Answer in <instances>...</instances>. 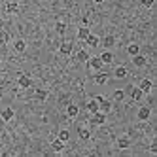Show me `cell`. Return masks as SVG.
<instances>
[{
    "label": "cell",
    "mask_w": 157,
    "mask_h": 157,
    "mask_svg": "<svg viewBox=\"0 0 157 157\" xmlns=\"http://www.w3.org/2000/svg\"><path fill=\"white\" fill-rule=\"evenodd\" d=\"M59 138H61L63 142H68V138H70V132L66 131V129H61V131H59Z\"/></svg>",
    "instance_id": "cell-27"
},
{
    "label": "cell",
    "mask_w": 157,
    "mask_h": 157,
    "mask_svg": "<svg viewBox=\"0 0 157 157\" xmlns=\"http://www.w3.org/2000/svg\"><path fill=\"white\" fill-rule=\"evenodd\" d=\"M127 53L131 55V57H132V55H136V53H140V46H138V44H131V46L127 48Z\"/></svg>",
    "instance_id": "cell-23"
},
{
    "label": "cell",
    "mask_w": 157,
    "mask_h": 157,
    "mask_svg": "<svg viewBox=\"0 0 157 157\" xmlns=\"http://www.w3.org/2000/svg\"><path fill=\"white\" fill-rule=\"evenodd\" d=\"M132 63H134V66H144L146 64V57L140 55V53H136V55H132Z\"/></svg>",
    "instance_id": "cell-17"
},
{
    "label": "cell",
    "mask_w": 157,
    "mask_h": 157,
    "mask_svg": "<svg viewBox=\"0 0 157 157\" xmlns=\"http://www.w3.org/2000/svg\"><path fill=\"white\" fill-rule=\"evenodd\" d=\"M17 85L21 87V89H29L30 85H32V80H30V78L29 76H19V80H17Z\"/></svg>",
    "instance_id": "cell-3"
},
{
    "label": "cell",
    "mask_w": 157,
    "mask_h": 157,
    "mask_svg": "<svg viewBox=\"0 0 157 157\" xmlns=\"http://www.w3.org/2000/svg\"><path fill=\"white\" fill-rule=\"evenodd\" d=\"M13 116H15L13 108H4L2 112H0V117H2L4 121H12V119H13Z\"/></svg>",
    "instance_id": "cell-4"
},
{
    "label": "cell",
    "mask_w": 157,
    "mask_h": 157,
    "mask_svg": "<svg viewBox=\"0 0 157 157\" xmlns=\"http://www.w3.org/2000/svg\"><path fill=\"white\" fill-rule=\"evenodd\" d=\"M123 98H125V91H121V89H116V91H114V100H116V102H121Z\"/></svg>",
    "instance_id": "cell-24"
},
{
    "label": "cell",
    "mask_w": 157,
    "mask_h": 157,
    "mask_svg": "<svg viewBox=\"0 0 157 157\" xmlns=\"http://www.w3.org/2000/svg\"><path fill=\"white\" fill-rule=\"evenodd\" d=\"M89 34H91V30H89L85 25L83 27H80V29H78V38H80V40H85Z\"/></svg>",
    "instance_id": "cell-18"
},
{
    "label": "cell",
    "mask_w": 157,
    "mask_h": 157,
    "mask_svg": "<svg viewBox=\"0 0 157 157\" xmlns=\"http://www.w3.org/2000/svg\"><path fill=\"white\" fill-rule=\"evenodd\" d=\"M87 64L89 66H91V68L93 70H100V68H102V61H100V57H89V61H87Z\"/></svg>",
    "instance_id": "cell-2"
},
{
    "label": "cell",
    "mask_w": 157,
    "mask_h": 157,
    "mask_svg": "<svg viewBox=\"0 0 157 157\" xmlns=\"http://www.w3.org/2000/svg\"><path fill=\"white\" fill-rule=\"evenodd\" d=\"M102 44H104V48H106V49H110V48H114L116 38H114V36H106V38L102 40Z\"/></svg>",
    "instance_id": "cell-22"
},
{
    "label": "cell",
    "mask_w": 157,
    "mask_h": 157,
    "mask_svg": "<svg viewBox=\"0 0 157 157\" xmlns=\"http://www.w3.org/2000/svg\"><path fill=\"white\" fill-rule=\"evenodd\" d=\"M85 42H87V46H91V48H97L98 44H100V38H98V36H95V34H89V36L85 38Z\"/></svg>",
    "instance_id": "cell-14"
},
{
    "label": "cell",
    "mask_w": 157,
    "mask_h": 157,
    "mask_svg": "<svg viewBox=\"0 0 157 157\" xmlns=\"http://www.w3.org/2000/svg\"><path fill=\"white\" fill-rule=\"evenodd\" d=\"M98 110L100 112H102V114H108V112L112 110V102H110V100H100V102H98Z\"/></svg>",
    "instance_id": "cell-8"
},
{
    "label": "cell",
    "mask_w": 157,
    "mask_h": 157,
    "mask_svg": "<svg viewBox=\"0 0 157 157\" xmlns=\"http://www.w3.org/2000/svg\"><path fill=\"white\" fill-rule=\"evenodd\" d=\"M78 114H80V108H78L76 104H68V108H66V116L68 117H78Z\"/></svg>",
    "instance_id": "cell-10"
},
{
    "label": "cell",
    "mask_w": 157,
    "mask_h": 157,
    "mask_svg": "<svg viewBox=\"0 0 157 157\" xmlns=\"http://www.w3.org/2000/svg\"><path fill=\"white\" fill-rule=\"evenodd\" d=\"M78 61L87 63V61H89V53H87V51H83V49H80V51H78Z\"/></svg>",
    "instance_id": "cell-25"
},
{
    "label": "cell",
    "mask_w": 157,
    "mask_h": 157,
    "mask_svg": "<svg viewBox=\"0 0 157 157\" xmlns=\"http://www.w3.org/2000/svg\"><path fill=\"white\" fill-rule=\"evenodd\" d=\"M114 76H116V78H119V80H123V78L127 76V68H125V66H117L116 72H114Z\"/></svg>",
    "instance_id": "cell-20"
},
{
    "label": "cell",
    "mask_w": 157,
    "mask_h": 157,
    "mask_svg": "<svg viewBox=\"0 0 157 157\" xmlns=\"http://www.w3.org/2000/svg\"><path fill=\"white\" fill-rule=\"evenodd\" d=\"M131 97H132V100H136V102H140V100L144 98V93H142V89H140V87H134L132 91H131Z\"/></svg>",
    "instance_id": "cell-11"
},
{
    "label": "cell",
    "mask_w": 157,
    "mask_h": 157,
    "mask_svg": "<svg viewBox=\"0 0 157 157\" xmlns=\"http://www.w3.org/2000/svg\"><path fill=\"white\" fill-rule=\"evenodd\" d=\"M36 98L38 100H46L48 98V93L44 91V89H38V91H36Z\"/></svg>",
    "instance_id": "cell-28"
},
{
    "label": "cell",
    "mask_w": 157,
    "mask_h": 157,
    "mask_svg": "<svg viewBox=\"0 0 157 157\" xmlns=\"http://www.w3.org/2000/svg\"><path fill=\"white\" fill-rule=\"evenodd\" d=\"M51 150H53V151H63V150H64V142H63L61 138H55V140L51 142Z\"/></svg>",
    "instance_id": "cell-12"
},
{
    "label": "cell",
    "mask_w": 157,
    "mask_h": 157,
    "mask_svg": "<svg viewBox=\"0 0 157 157\" xmlns=\"http://www.w3.org/2000/svg\"><path fill=\"white\" fill-rule=\"evenodd\" d=\"M93 2H97V4H102V2H104V0H93Z\"/></svg>",
    "instance_id": "cell-32"
},
{
    "label": "cell",
    "mask_w": 157,
    "mask_h": 157,
    "mask_svg": "<svg viewBox=\"0 0 157 157\" xmlns=\"http://www.w3.org/2000/svg\"><path fill=\"white\" fill-rule=\"evenodd\" d=\"M55 30H57L59 34H64V30H66V25H64V23H57V25H55Z\"/></svg>",
    "instance_id": "cell-29"
},
{
    "label": "cell",
    "mask_w": 157,
    "mask_h": 157,
    "mask_svg": "<svg viewBox=\"0 0 157 157\" xmlns=\"http://www.w3.org/2000/svg\"><path fill=\"white\" fill-rule=\"evenodd\" d=\"M59 51H61L63 55H70V53H72V42H63L61 48H59Z\"/></svg>",
    "instance_id": "cell-13"
},
{
    "label": "cell",
    "mask_w": 157,
    "mask_h": 157,
    "mask_svg": "<svg viewBox=\"0 0 157 157\" xmlns=\"http://www.w3.org/2000/svg\"><path fill=\"white\" fill-rule=\"evenodd\" d=\"M78 134H80L82 140H89V138H91V132H89V129H80V131H78Z\"/></svg>",
    "instance_id": "cell-26"
},
{
    "label": "cell",
    "mask_w": 157,
    "mask_h": 157,
    "mask_svg": "<svg viewBox=\"0 0 157 157\" xmlns=\"http://www.w3.org/2000/svg\"><path fill=\"white\" fill-rule=\"evenodd\" d=\"M140 2H142V6H144V8H151L155 0H140Z\"/></svg>",
    "instance_id": "cell-30"
},
{
    "label": "cell",
    "mask_w": 157,
    "mask_h": 157,
    "mask_svg": "<svg viewBox=\"0 0 157 157\" xmlns=\"http://www.w3.org/2000/svg\"><path fill=\"white\" fill-rule=\"evenodd\" d=\"M129 146H131L129 136H119V138H117V148H119V150H127Z\"/></svg>",
    "instance_id": "cell-9"
},
{
    "label": "cell",
    "mask_w": 157,
    "mask_h": 157,
    "mask_svg": "<svg viewBox=\"0 0 157 157\" xmlns=\"http://www.w3.org/2000/svg\"><path fill=\"white\" fill-rule=\"evenodd\" d=\"M100 61H102L104 64H110V63H114V53H112L110 49L102 51V55H100Z\"/></svg>",
    "instance_id": "cell-6"
},
{
    "label": "cell",
    "mask_w": 157,
    "mask_h": 157,
    "mask_svg": "<svg viewBox=\"0 0 157 157\" xmlns=\"http://www.w3.org/2000/svg\"><path fill=\"white\" fill-rule=\"evenodd\" d=\"M150 116H151V110H150V108H146V106H144V108H140V110H138V114H136V117H138L140 121L150 119Z\"/></svg>",
    "instance_id": "cell-5"
},
{
    "label": "cell",
    "mask_w": 157,
    "mask_h": 157,
    "mask_svg": "<svg viewBox=\"0 0 157 157\" xmlns=\"http://www.w3.org/2000/svg\"><path fill=\"white\" fill-rule=\"evenodd\" d=\"M138 87H140V89H142V93H144V95H148V93H150V91H151V89H153V83H151V82H150V80H142V82H140V85H138Z\"/></svg>",
    "instance_id": "cell-7"
},
{
    "label": "cell",
    "mask_w": 157,
    "mask_h": 157,
    "mask_svg": "<svg viewBox=\"0 0 157 157\" xmlns=\"http://www.w3.org/2000/svg\"><path fill=\"white\" fill-rule=\"evenodd\" d=\"M4 42H8V34H0V44H4Z\"/></svg>",
    "instance_id": "cell-31"
},
{
    "label": "cell",
    "mask_w": 157,
    "mask_h": 157,
    "mask_svg": "<svg viewBox=\"0 0 157 157\" xmlns=\"http://www.w3.org/2000/svg\"><path fill=\"white\" fill-rule=\"evenodd\" d=\"M6 12L8 13H17L19 12V4L17 2H8L6 4Z\"/></svg>",
    "instance_id": "cell-19"
},
{
    "label": "cell",
    "mask_w": 157,
    "mask_h": 157,
    "mask_svg": "<svg viewBox=\"0 0 157 157\" xmlns=\"http://www.w3.org/2000/svg\"><path fill=\"white\" fill-rule=\"evenodd\" d=\"M108 82V74H104V72H98L97 76H95V83L97 85H104Z\"/></svg>",
    "instance_id": "cell-16"
},
{
    "label": "cell",
    "mask_w": 157,
    "mask_h": 157,
    "mask_svg": "<svg viewBox=\"0 0 157 157\" xmlns=\"http://www.w3.org/2000/svg\"><path fill=\"white\" fill-rule=\"evenodd\" d=\"M91 123L93 125H104L106 123V114H102V112H95V114H91Z\"/></svg>",
    "instance_id": "cell-1"
},
{
    "label": "cell",
    "mask_w": 157,
    "mask_h": 157,
    "mask_svg": "<svg viewBox=\"0 0 157 157\" xmlns=\"http://www.w3.org/2000/svg\"><path fill=\"white\" fill-rule=\"evenodd\" d=\"M87 110L91 112V114H95V112H98V102H97L95 98H93V100H89V102H87Z\"/></svg>",
    "instance_id": "cell-21"
},
{
    "label": "cell",
    "mask_w": 157,
    "mask_h": 157,
    "mask_svg": "<svg viewBox=\"0 0 157 157\" xmlns=\"http://www.w3.org/2000/svg\"><path fill=\"white\" fill-rule=\"evenodd\" d=\"M13 48H15V51H17V53H23V51L27 49V42L19 38V40H15V44H13Z\"/></svg>",
    "instance_id": "cell-15"
}]
</instances>
